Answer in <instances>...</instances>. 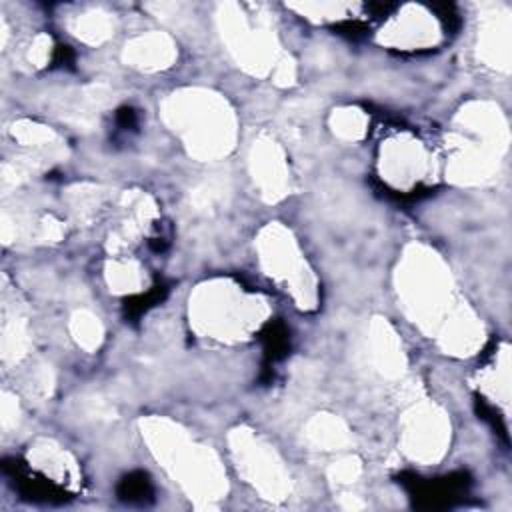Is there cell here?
I'll use <instances>...</instances> for the list:
<instances>
[{
    "mask_svg": "<svg viewBox=\"0 0 512 512\" xmlns=\"http://www.w3.org/2000/svg\"><path fill=\"white\" fill-rule=\"evenodd\" d=\"M398 276L404 306L414 320L430 332L436 330V336H440L442 318H448V328L442 340L446 348L466 354L478 344L480 328L464 308H456L450 274L434 252L414 246L406 254Z\"/></svg>",
    "mask_w": 512,
    "mask_h": 512,
    "instance_id": "1",
    "label": "cell"
},
{
    "mask_svg": "<svg viewBox=\"0 0 512 512\" xmlns=\"http://www.w3.org/2000/svg\"><path fill=\"white\" fill-rule=\"evenodd\" d=\"M146 436L158 460L164 462L168 472L180 486L196 500L198 506L210 508L226 492L224 472L216 456L194 444L184 432L164 420H152L146 426Z\"/></svg>",
    "mask_w": 512,
    "mask_h": 512,
    "instance_id": "2",
    "label": "cell"
},
{
    "mask_svg": "<svg viewBox=\"0 0 512 512\" xmlns=\"http://www.w3.org/2000/svg\"><path fill=\"white\" fill-rule=\"evenodd\" d=\"M166 120L184 138L190 152L214 158L228 152L234 140L232 114L218 96L202 90L174 94L164 106Z\"/></svg>",
    "mask_w": 512,
    "mask_h": 512,
    "instance_id": "3",
    "label": "cell"
},
{
    "mask_svg": "<svg viewBox=\"0 0 512 512\" xmlns=\"http://www.w3.org/2000/svg\"><path fill=\"white\" fill-rule=\"evenodd\" d=\"M194 324L212 338H242L250 328L262 322L264 306L256 298L246 296L236 286L224 282L202 288L192 304Z\"/></svg>",
    "mask_w": 512,
    "mask_h": 512,
    "instance_id": "4",
    "label": "cell"
},
{
    "mask_svg": "<svg viewBox=\"0 0 512 512\" xmlns=\"http://www.w3.org/2000/svg\"><path fill=\"white\" fill-rule=\"evenodd\" d=\"M260 260L266 272L280 284L290 288L292 296L302 304L314 302V286L310 272L298 252L296 242L280 226H270L260 236Z\"/></svg>",
    "mask_w": 512,
    "mask_h": 512,
    "instance_id": "5",
    "label": "cell"
},
{
    "mask_svg": "<svg viewBox=\"0 0 512 512\" xmlns=\"http://www.w3.org/2000/svg\"><path fill=\"white\" fill-rule=\"evenodd\" d=\"M234 454L238 468L254 488L270 500H282L290 492L288 472L284 470L276 452L254 438L250 432H240L234 436Z\"/></svg>",
    "mask_w": 512,
    "mask_h": 512,
    "instance_id": "6",
    "label": "cell"
},
{
    "mask_svg": "<svg viewBox=\"0 0 512 512\" xmlns=\"http://www.w3.org/2000/svg\"><path fill=\"white\" fill-rule=\"evenodd\" d=\"M448 440V424L434 408H414L404 426L406 452L422 462L436 460Z\"/></svg>",
    "mask_w": 512,
    "mask_h": 512,
    "instance_id": "7",
    "label": "cell"
},
{
    "mask_svg": "<svg viewBox=\"0 0 512 512\" xmlns=\"http://www.w3.org/2000/svg\"><path fill=\"white\" fill-rule=\"evenodd\" d=\"M382 162L386 166V178H390L398 186H404L422 178L426 154L418 142L400 138L396 142H390Z\"/></svg>",
    "mask_w": 512,
    "mask_h": 512,
    "instance_id": "8",
    "label": "cell"
},
{
    "mask_svg": "<svg viewBox=\"0 0 512 512\" xmlns=\"http://www.w3.org/2000/svg\"><path fill=\"white\" fill-rule=\"evenodd\" d=\"M252 166H254V178H258V184L262 186L264 194L270 198H276L284 194V164L278 148L272 142H264L254 146V156H252Z\"/></svg>",
    "mask_w": 512,
    "mask_h": 512,
    "instance_id": "9",
    "label": "cell"
},
{
    "mask_svg": "<svg viewBox=\"0 0 512 512\" xmlns=\"http://www.w3.org/2000/svg\"><path fill=\"white\" fill-rule=\"evenodd\" d=\"M172 56H174L172 44L168 42L166 36H160V34L138 38L126 50V58H130V62H134V66H140L146 70L166 66L172 60Z\"/></svg>",
    "mask_w": 512,
    "mask_h": 512,
    "instance_id": "10",
    "label": "cell"
},
{
    "mask_svg": "<svg viewBox=\"0 0 512 512\" xmlns=\"http://www.w3.org/2000/svg\"><path fill=\"white\" fill-rule=\"evenodd\" d=\"M310 436L320 446H342L348 442L346 430L338 420H316L310 428Z\"/></svg>",
    "mask_w": 512,
    "mask_h": 512,
    "instance_id": "11",
    "label": "cell"
},
{
    "mask_svg": "<svg viewBox=\"0 0 512 512\" xmlns=\"http://www.w3.org/2000/svg\"><path fill=\"white\" fill-rule=\"evenodd\" d=\"M72 330L78 338V342L84 346V348H94L98 346L100 342V336H102V328L98 324V318L90 316L88 312H78L72 320Z\"/></svg>",
    "mask_w": 512,
    "mask_h": 512,
    "instance_id": "12",
    "label": "cell"
},
{
    "mask_svg": "<svg viewBox=\"0 0 512 512\" xmlns=\"http://www.w3.org/2000/svg\"><path fill=\"white\" fill-rule=\"evenodd\" d=\"M110 284H114L116 290H134L140 284V270L132 264L114 266L110 272Z\"/></svg>",
    "mask_w": 512,
    "mask_h": 512,
    "instance_id": "13",
    "label": "cell"
},
{
    "mask_svg": "<svg viewBox=\"0 0 512 512\" xmlns=\"http://www.w3.org/2000/svg\"><path fill=\"white\" fill-rule=\"evenodd\" d=\"M334 124L338 132L348 138L358 136L362 132V118L356 110H346L344 114H338V118H334Z\"/></svg>",
    "mask_w": 512,
    "mask_h": 512,
    "instance_id": "14",
    "label": "cell"
},
{
    "mask_svg": "<svg viewBox=\"0 0 512 512\" xmlns=\"http://www.w3.org/2000/svg\"><path fill=\"white\" fill-rule=\"evenodd\" d=\"M358 472H360L358 464L348 460V462H340L332 468V478H336L338 482H352L358 476Z\"/></svg>",
    "mask_w": 512,
    "mask_h": 512,
    "instance_id": "15",
    "label": "cell"
}]
</instances>
